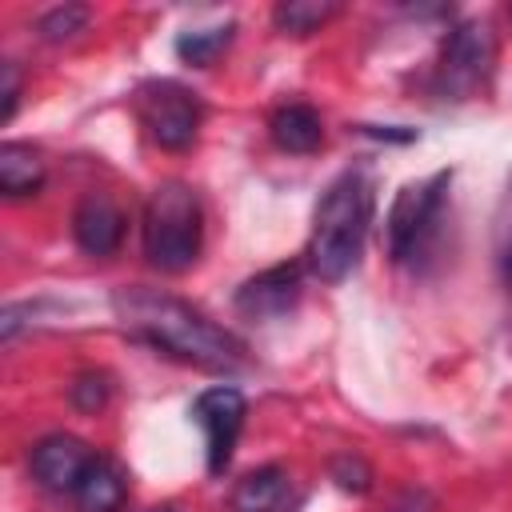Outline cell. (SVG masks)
<instances>
[{"label":"cell","mask_w":512,"mask_h":512,"mask_svg":"<svg viewBox=\"0 0 512 512\" xmlns=\"http://www.w3.org/2000/svg\"><path fill=\"white\" fill-rule=\"evenodd\" d=\"M112 308L132 340L180 364L208 368V372H236L248 364V348L228 328L212 324L204 312L184 304L180 296L132 284V288H116Z\"/></svg>","instance_id":"1"},{"label":"cell","mask_w":512,"mask_h":512,"mask_svg":"<svg viewBox=\"0 0 512 512\" xmlns=\"http://www.w3.org/2000/svg\"><path fill=\"white\" fill-rule=\"evenodd\" d=\"M372 180L364 168H344L316 200L312 212V240H308V268L324 284H340L364 256L368 224H372Z\"/></svg>","instance_id":"2"},{"label":"cell","mask_w":512,"mask_h":512,"mask_svg":"<svg viewBox=\"0 0 512 512\" xmlns=\"http://www.w3.org/2000/svg\"><path fill=\"white\" fill-rule=\"evenodd\" d=\"M204 244L200 196L184 180H164L144 204V256L160 272H188Z\"/></svg>","instance_id":"3"},{"label":"cell","mask_w":512,"mask_h":512,"mask_svg":"<svg viewBox=\"0 0 512 512\" xmlns=\"http://www.w3.org/2000/svg\"><path fill=\"white\" fill-rule=\"evenodd\" d=\"M448 184H452V172L440 168L424 180H408L396 192V200L388 208V220H384V244H388V256L396 264H416L428 252V244L436 240L444 200H448Z\"/></svg>","instance_id":"4"},{"label":"cell","mask_w":512,"mask_h":512,"mask_svg":"<svg viewBox=\"0 0 512 512\" xmlns=\"http://www.w3.org/2000/svg\"><path fill=\"white\" fill-rule=\"evenodd\" d=\"M492 60H496V36H492V24L488 20H460L444 44H440V60H436V72H432V92L440 100H472L488 72H492Z\"/></svg>","instance_id":"5"},{"label":"cell","mask_w":512,"mask_h":512,"mask_svg":"<svg viewBox=\"0 0 512 512\" xmlns=\"http://www.w3.org/2000/svg\"><path fill=\"white\" fill-rule=\"evenodd\" d=\"M136 116L160 148L180 152L196 140L204 108H200V96L180 80H144L136 88Z\"/></svg>","instance_id":"6"},{"label":"cell","mask_w":512,"mask_h":512,"mask_svg":"<svg viewBox=\"0 0 512 512\" xmlns=\"http://www.w3.org/2000/svg\"><path fill=\"white\" fill-rule=\"evenodd\" d=\"M244 396L240 388L232 384H216V388H204L196 400H192V424L204 432V456H208V472L212 476H224L228 464H232V452H236V440H240V428H244Z\"/></svg>","instance_id":"7"},{"label":"cell","mask_w":512,"mask_h":512,"mask_svg":"<svg viewBox=\"0 0 512 512\" xmlns=\"http://www.w3.org/2000/svg\"><path fill=\"white\" fill-rule=\"evenodd\" d=\"M96 448H88L80 436H68V432H52L44 436L28 464H32V476L48 488V492H76L80 480L88 476V468L96 464Z\"/></svg>","instance_id":"8"},{"label":"cell","mask_w":512,"mask_h":512,"mask_svg":"<svg viewBox=\"0 0 512 512\" xmlns=\"http://www.w3.org/2000/svg\"><path fill=\"white\" fill-rule=\"evenodd\" d=\"M296 300H300V268L296 264L264 268L236 288V312H244L248 320L288 316L296 308Z\"/></svg>","instance_id":"9"},{"label":"cell","mask_w":512,"mask_h":512,"mask_svg":"<svg viewBox=\"0 0 512 512\" xmlns=\"http://www.w3.org/2000/svg\"><path fill=\"white\" fill-rule=\"evenodd\" d=\"M72 236L88 256H112L124 240V212L104 196L88 192L72 212Z\"/></svg>","instance_id":"10"},{"label":"cell","mask_w":512,"mask_h":512,"mask_svg":"<svg viewBox=\"0 0 512 512\" xmlns=\"http://www.w3.org/2000/svg\"><path fill=\"white\" fill-rule=\"evenodd\" d=\"M288 508H292V484L276 464L248 472L232 488V512H288Z\"/></svg>","instance_id":"11"},{"label":"cell","mask_w":512,"mask_h":512,"mask_svg":"<svg viewBox=\"0 0 512 512\" xmlns=\"http://www.w3.org/2000/svg\"><path fill=\"white\" fill-rule=\"evenodd\" d=\"M268 132H272L276 148L296 152V156L316 152V148H320V140H324L320 112H316V108H308V104H300V100L280 104V108L272 112V120H268Z\"/></svg>","instance_id":"12"},{"label":"cell","mask_w":512,"mask_h":512,"mask_svg":"<svg viewBox=\"0 0 512 512\" xmlns=\"http://www.w3.org/2000/svg\"><path fill=\"white\" fill-rule=\"evenodd\" d=\"M44 184V160L28 148V144H0V192L8 200H20V196H36Z\"/></svg>","instance_id":"13"},{"label":"cell","mask_w":512,"mask_h":512,"mask_svg":"<svg viewBox=\"0 0 512 512\" xmlns=\"http://www.w3.org/2000/svg\"><path fill=\"white\" fill-rule=\"evenodd\" d=\"M72 496H76L80 512H116L120 500H124V476L100 456V460L88 468V476L80 480V488H76Z\"/></svg>","instance_id":"14"},{"label":"cell","mask_w":512,"mask_h":512,"mask_svg":"<svg viewBox=\"0 0 512 512\" xmlns=\"http://www.w3.org/2000/svg\"><path fill=\"white\" fill-rule=\"evenodd\" d=\"M336 12H340V4H332V0H284V4H276L272 24L284 36H308V32H320Z\"/></svg>","instance_id":"15"},{"label":"cell","mask_w":512,"mask_h":512,"mask_svg":"<svg viewBox=\"0 0 512 512\" xmlns=\"http://www.w3.org/2000/svg\"><path fill=\"white\" fill-rule=\"evenodd\" d=\"M232 40V24H216V28H200V32H184L176 40V56L196 64V68H208Z\"/></svg>","instance_id":"16"},{"label":"cell","mask_w":512,"mask_h":512,"mask_svg":"<svg viewBox=\"0 0 512 512\" xmlns=\"http://www.w3.org/2000/svg\"><path fill=\"white\" fill-rule=\"evenodd\" d=\"M84 24H88L84 4H60V8L40 16V36L44 40H72L76 32H84Z\"/></svg>","instance_id":"17"},{"label":"cell","mask_w":512,"mask_h":512,"mask_svg":"<svg viewBox=\"0 0 512 512\" xmlns=\"http://www.w3.org/2000/svg\"><path fill=\"white\" fill-rule=\"evenodd\" d=\"M104 400H108V376H100V372H88V376H80V380L72 384V404H76V408H84V412H96Z\"/></svg>","instance_id":"18"},{"label":"cell","mask_w":512,"mask_h":512,"mask_svg":"<svg viewBox=\"0 0 512 512\" xmlns=\"http://www.w3.org/2000/svg\"><path fill=\"white\" fill-rule=\"evenodd\" d=\"M332 480H336L344 492H368L372 472H368V464H364L360 456H340V460L332 464Z\"/></svg>","instance_id":"19"},{"label":"cell","mask_w":512,"mask_h":512,"mask_svg":"<svg viewBox=\"0 0 512 512\" xmlns=\"http://www.w3.org/2000/svg\"><path fill=\"white\" fill-rule=\"evenodd\" d=\"M388 512H432V496H428L424 488H408V492H400V496L392 500Z\"/></svg>","instance_id":"20"},{"label":"cell","mask_w":512,"mask_h":512,"mask_svg":"<svg viewBox=\"0 0 512 512\" xmlns=\"http://www.w3.org/2000/svg\"><path fill=\"white\" fill-rule=\"evenodd\" d=\"M0 72H4V112H0V120H12V112H16V100H20V80H16V64H4Z\"/></svg>","instance_id":"21"},{"label":"cell","mask_w":512,"mask_h":512,"mask_svg":"<svg viewBox=\"0 0 512 512\" xmlns=\"http://www.w3.org/2000/svg\"><path fill=\"white\" fill-rule=\"evenodd\" d=\"M504 280L512 284V244H508V252H504Z\"/></svg>","instance_id":"22"},{"label":"cell","mask_w":512,"mask_h":512,"mask_svg":"<svg viewBox=\"0 0 512 512\" xmlns=\"http://www.w3.org/2000/svg\"><path fill=\"white\" fill-rule=\"evenodd\" d=\"M148 512H176L172 504H156V508H148Z\"/></svg>","instance_id":"23"}]
</instances>
